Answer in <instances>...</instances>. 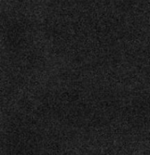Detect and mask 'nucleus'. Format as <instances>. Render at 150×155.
Here are the masks:
<instances>
[]
</instances>
